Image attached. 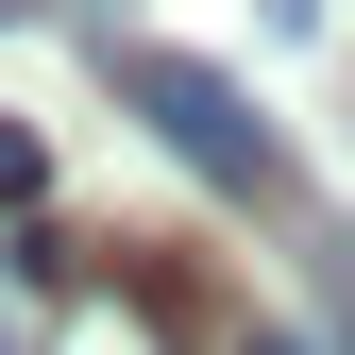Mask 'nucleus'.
<instances>
[{"instance_id": "nucleus-2", "label": "nucleus", "mask_w": 355, "mask_h": 355, "mask_svg": "<svg viewBox=\"0 0 355 355\" xmlns=\"http://www.w3.org/2000/svg\"><path fill=\"white\" fill-rule=\"evenodd\" d=\"M51 355H187V304L136 271H51Z\"/></svg>"}, {"instance_id": "nucleus-3", "label": "nucleus", "mask_w": 355, "mask_h": 355, "mask_svg": "<svg viewBox=\"0 0 355 355\" xmlns=\"http://www.w3.org/2000/svg\"><path fill=\"white\" fill-rule=\"evenodd\" d=\"M51 203V153H34V119H0V220H34Z\"/></svg>"}, {"instance_id": "nucleus-4", "label": "nucleus", "mask_w": 355, "mask_h": 355, "mask_svg": "<svg viewBox=\"0 0 355 355\" xmlns=\"http://www.w3.org/2000/svg\"><path fill=\"white\" fill-rule=\"evenodd\" d=\"M322 304H338V355H355V237H322Z\"/></svg>"}, {"instance_id": "nucleus-7", "label": "nucleus", "mask_w": 355, "mask_h": 355, "mask_svg": "<svg viewBox=\"0 0 355 355\" xmlns=\"http://www.w3.org/2000/svg\"><path fill=\"white\" fill-rule=\"evenodd\" d=\"M0 355H17V338H0Z\"/></svg>"}, {"instance_id": "nucleus-1", "label": "nucleus", "mask_w": 355, "mask_h": 355, "mask_svg": "<svg viewBox=\"0 0 355 355\" xmlns=\"http://www.w3.org/2000/svg\"><path fill=\"white\" fill-rule=\"evenodd\" d=\"M102 85H119V102H136L153 136L203 169L220 203H288V136H271V119H254L220 68H187V51H102Z\"/></svg>"}, {"instance_id": "nucleus-5", "label": "nucleus", "mask_w": 355, "mask_h": 355, "mask_svg": "<svg viewBox=\"0 0 355 355\" xmlns=\"http://www.w3.org/2000/svg\"><path fill=\"white\" fill-rule=\"evenodd\" d=\"M237 355H304V338H288V322H254V338H237Z\"/></svg>"}, {"instance_id": "nucleus-6", "label": "nucleus", "mask_w": 355, "mask_h": 355, "mask_svg": "<svg viewBox=\"0 0 355 355\" xmlns=\"http://www.w3.org/2000/svg\"><path fill=\"white\" fill-rule=\"evenodd\" d=\"M0 17H51V0H0Z\"/></svg>"}]
</instances>
